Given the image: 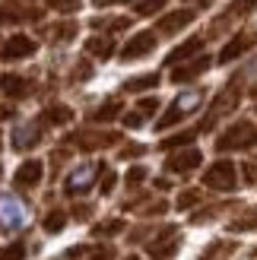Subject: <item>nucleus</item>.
I'll use <instances>...</instances> for the list:
<instances>
[{"instance_id": "35", "label": "nucleus", "mask_w": 257, "mask_h": 260, "mask_svg": "<svg viewBox=\"0 0 257 260\" xmlns=\"http://www.w3.org/2000/svg\"><path fill=\"white\" fill-rule=\"evenodd\" d=\"M134 111H137V114H143V118H149V114H156V111H159V99H156V95H149V99H140Z\"/></svg>"}, {"instance_id": "49", "label": "nucleus", "mask_w": 257, "mask_h": 260, "mask_svg": "<svg viewBox=\"0 0 257 260\" xmlns=\"http://www.w3.org/2000/svg\"><path fill=\"white\" fill-rule=\"evenodd\" d=\"M124 260H143V257H137V254H134V257H124Z\"/></svg>"}, {"instance_id": "37", "label": "nucleus", "mask_w": 257, "mask_h": 260, "mask_svg": "<svg viewBox=\"0 0 257 260\" xmlns=\"http://www.w3.org/2000/svg\"><path fill=\"white\" fill-rule=\"evenodd\" d=\"M222 210H229V206L222 203V206H207V210H200V213H194V219H190V222H210V219H216V216H219Z\"/></svg>"}, {"instance_id": "44", "label": "nucleus", "mask_w": 257, "mask_h": 260, "mask_svg": "<svg viewBox=\"0 0 257 260\" xmlns=\"http://www.w3.org/2000/svg\"><path fill=\"white\" fill-rule=\"evenodd\" d=\"M89 213H92V206H86V203H80V206H73V216H76V219H86Z\"/></svg>"}, {"instance_id": "31", "label": "nucleus", "mask_w": 257, "mask_h": 260, "mask_svg": "<svg viewBox=\"0 0 257 260\" xmlns=\"http://www.w3.org/2000/svg\"><path fill=\"white\" fill-rule=\"evenodd\" d=\"M118 232H124V222H121V219H108V222H99V225H92V235H95V238L118 235Z\"/></svg>"}, {"instance_id": "19", "label": "nucleus", "mask_w": 257, "mask_h": 260, "mask_svg": "<svg viewBox=\"0 0 257 260\" xmlns=\"http://www.w3.org/2000/svg\"><path fill=\"white\" fill-rule=\"evenodd\" d=\"M203 51V38H187L184 45H178L175 51H169V57H165V67H175V63H181V60H194V54H200Z\"/></svg>"}, {"instance_id": "18", "label": "nucleus", "mask_w": 257, "mask_h": 260, "mask_svg": "<svg viewBox=\"0 0 257 260\" xmlns=\"http://www.w3.org/2000/svg\"><path fill=\"white\" fill-rule=\"evenodd\" d=\"M42 130H45L42 121H35V124H22L16 134H13V146H16V149H32L35 143L42 140Z\"/></svg>"}, {"instance_id": "20", "label": "nucleus", "mask_w": 257, "mask_h": 260, "mask_svg": "<svg viewBox=\"0 0 257 260\" xmlns=\"http://www.w3.org/2000/svg\"><path fill=\"white\" fill-rule=\"evenodd\" d=\"M121 111H124V102L121 99H108V102H102V105L89 114V121H92V124H108V121L118 118Z\"/></svg>"}, {"instance_id": "43", "label": "nucleus", "mask_w": 257, "mask_h": 260, "mask_svg": "<svg viewBox=\"0 0 257 260\" xmlns=\"http://www.w3.org/2000/svg\"><path fill=\"white\" fill-rule=\"evenodd\" d=\"M89 73H92V67H89L86 60H80V63H76V70H73V80H86Z\"/></svg>"}, {"instance_id": "22", "label": "nucleus", "mask_w": 257, "mask_h": 260, "mask_svg": "<svg viewBox=\"0 0 257 260\" xmlns=\"http://www.w3.org/2000/svg\"><path fill=\"white\" fill-rule=\"evenodd\" d=\"M0 89H4L7 95H13V99H22V95H29V92H32L29 80H25V76H16V73L4 76V80H0Z\"/></svg>"}, {"instance_id": "9", "label": "nucleus", "mask_w": 257, "mask_h": 260, "mask_svg": "<svg viewBox=\"0 0 257 260\" xmlns=\"http://www.w3.org/2000/svg\"><path fill=\"white\" fill-rule=\"evenodd\" d=\"M178 244H181V238H178V229L169 225V229L159 232V238H152V241L146 244V254H149L152 260H169V257L178 251Z\"/></svg>"}, {"instance_id": "2", "label": "nucleus", "mask_w": 257, "mask_h": 260, "mask_svg": "<svg viewBox=\"0 0 257 260\" xmlns=\"http://www.w3.org/2000/svg\"><path fill=\"white\" fill-rule=\"evenodd\" d=\"M257 146V124L254 121H235L229 130L216 137V152H245Z\"/></svg>"}, {"instance_id": "39", "label": "nucleus", "mask_w": 257, "mask_h": 260, "mask_svg": "<svg viewBox=\"0 0 257 260\" xmlns=\"http://www.w3.org/2000/svg\"><path fill=\"white\" fill-rule=\"evenodd\" d=\"M51 7L60 10V13H73L76 7H80V0H51Z\"/></svg>"}, {"instance_id": "28", "label": "nucleus", "mask_w": 257, "mask_h": 260, "mask_svg": "<svg viewBox=\"0 0 257 260\" xmlns=\"http://www.w3.org/2000/svg\"><path fill=\"white\" fill-rule=\"evenodd\" d=\"M63 225H67V213H63V210H51V213L42 219V229L51 232V235H57Z\"/></svg>"}, {"instance_id": "3", "label": "nucleus", "mask_w": 257, "mask_h": 260, "mask_svg": "<svg viewBox=\"0 0 257 260\" xmlns=\"http://www.w3.org/2000/svg\"><path fill=\"white\" fill-rule=\"evenodd\" d=\"M203 99H207V92H203V89H187V92H181V95H178L172 105H169V111H165L162 118L156 121V130H169V127H175V124H181V121L190 118L194 111H200Z\"/></svg>"}, {"instance_id": "27", "label": "nucleus", "mask_w": 257, "mask_h": 260, "mask_svg": "<svg viewBox=\"0 0 257 260\" xmlns=\"http://www.w3.org/2000/svg\"><path fill=\"white\" fill-rule=\"evenodd\" d=\"M229 229H232V232H254L257 229V206H251L248 213H241L238 219H232Z\"/></svg>"}, {"instance_id": "23", "label": "nucleus", "mask_w": 257, "mask_h": 260, "mask_svg": "<svg viewBox=\"0 0 257 260\" xmlns=\"http://www.w3.org/2000/svg\"><path fill=\"white\" fill-rule=\"evenodd\" d=\"M38 121H42L45 127H51V124H70L73 121V111L67 105H51V108L42 111V118H38Z\"/></svg>"}, {"instance_id": "40", "label": "nucleus", "mask_w": 257, "mask_h": 260, "mask_svg": "<svg viewBox=\"0 0 257 260\" xmlns=\"http://www.w3.org/2000/svg\"><path fill=\"white\" fill-rule=\"evenodd\" d=\"M143 152H146V149L140 146V143H131V146H124L118 155H121V159H134V155H143Z\"/></svg>"}, {"instance_id": "36", "label": "nucleus", "mask_w": 257, "mask_h": 260, "mask_svg": "<svg viewBox=\"0 0 257 260\" xmlns=\"http://www.w3.org/2000/svg\"><path fill=\"white\" fill-rule=\"evenodd\" d=\"M146 178H149L146 168H143V165H134L131 172H127V178H124V181H127V187H137V184H143Z\"/></svg>"}, {"instance_id": "26", "label": "nucleus", "mask_w": 257, "mask_h": 260, "mask_svg": "<svg viewBox=\"0 0 257 260\" xmlns=\"http://www.w3.org/2000/svg\"><path fill=\"white\" fill-rule=\"evenodd\" d=\"M194 140H197V130H184V134H175V137H169V140H162L159 149L175 152V149H181V146H187V143H194Z\"/></svg>"}, {"instance_id": "38", "label": "nucleus", "mask_w": 257, "mask_h": 260, "mask_svg": "<svg viewBox=\"0 0 257 260\" xmlns=\"http://www.w3.org/2000/svg\"><path fill=\"white\" fill-rule=\"evenodd\" d=\"M114 184H118V175H114V172H105V175H102V181H99V190H102V193H111Z\"/></svg>"}, {"instance_id": "13", "label": "nucleus", "mask_w": 257, "mask_h": 260, "mask_svg": "<svg viewBox=\"0 0 257 260\" xmlns=\"http://www.w3.org/2000/svg\"><path fill=\"white\" fill-rule=\"evenodd\" d=\"M42 13H38L35 7H22L16 4V0H4L0 4V25H16V22H32L38 19Z\"/></svg>"}, {"instance_id": "25", "label": "nucleus", "mask_w": 257, "mask_h": 260, "mask_svg": "<svg viewBox=\"0 0 257 260\" xmlns=\"http://www.w3.org/2000/svg\"><path fill=\"white\" fill-rule=\"evenodd\" d=\"M235 248H238L235 241H213L210 248H207V254H203L200 260H226L229 254H235Z\"/></svg>"}, {"instance_id": "33", "label": "nucleus", "mask_w": 257, "mask_h": 260, "mask_svg": "<svg viewBox=\"0 0 257 260\" xmlns=\"http://www.w3.org/2000/svg\"><path fill=\"white\" fill-rule=\"evenodd\" d=\"M200 200H203V193L197 187H187V190H181V197H178V210H190V206H197Z\"/></svg>"}, {"instance_id": "4", "label": "nucleus", "mask_w": 257, "mask_h": 260, "mask_svg": "<svg viewBox=\"0 0 257 260\" xmlns=\"http://www.w3.org/2000/svg\"><path fill=\"white\" fill-rule=\"evenodd\" d=\"M105 175V165L102 162H86L80 168H73V172L63 178V193L67 197H80V193H89L92 190V184Z\"/></svg>"}, {"instance_id": "6", "label": "nucleus", "mask_w": 257, "mask_h": 260, "mask_svg": "<svg viewBox=\"0 0 257 260\" xmlns=\"http://www.w3.org/2000/svg\"><path fill=\"white\" fill-rule=\"evenodd\" d=\"M257 45V22L254 25H248V29H241L235 38H232V42H229L222 51H219V57H216V60H219V63H229V60H238L241 54H248V51Z\"/></svg>"}, {"instance_id": "45", "label": "nucleus", "mask_w": 257, "mask_h": 260, "mask_svg": "<svg viewBox=\"0 0 257 260\" xmlns=\"http://www.w3.org/2000/svg\"><path fill=\"white\" fill-rule=\"evenodd\" d=\"M245 181H257V165H245Z\"/></svg>"}, {"instance_id": "15", "label": "nucleus", "mask_w": 257, "mask_h": 260, "mask_svg": "<svg viewBox=\"0 0 257 260\" xmlns=\"http://www.w3.org/2000/svg\"><path fill=\"white\" fill-rule=\"evenodd\" d=\"M35 42L29 35H10L4 48H0V60H19V57H32L35 54Z\"/></svg>"}, {"instance_id": "11", "label": "nucleus", "mask_w": 257, "mask_h": 260, "mask_svg": "<svg viewBox=\"0 0 257 260\" xmlns=\"http://www.w3.org/2000/svg\"><path fill=\"white\" fill-rule=\"evenodd\" d=\"M194 19H197V10H190V7L172 10V13H165V16H159L156 32H159V35H178V32L184 29V25H190Z\"/></svg>"}, {"instance_id": "42", "label": "nucleus", "mask_w": 257, "mask_h": 260, "mask_svg": "<svg viewBox=\"0 0 257 260\" xmlns=\"http://www.w3.org/2000/svg\"><path fill=\"white\" fill-rule=\"evenodd\" d=\"M165 210H169V203H165V200H156L152 206H146V210H143V216H159V213H165Z\"/></svg>"}, {"instance_id": "14", "label": "nucleus", "mask_w": 257, "mask_h": 260, "mask_svg": "<svg viewBox=\"0 0 257 260\" xmlns=\"http://www.w3.org/2000/svg\"><path fill=\"white\" fill-rule=\"evenodd\" d=\"M156 51V32H137L131 42L121 48V60H137Z\"/></svg>"}, {"instance_id": "51", "label": "nucleus", "mask_w": 257, "mask_h": 260, "mask_svg": "<svg viewBox=\"0 0 257 260\" xmlns=\"http://www.w3.org/2000/svg\"><path fill=\"white\" fill-rule=\"evenodd\" d=\"M0 175H4V168H0Z\"/></svg>"}, {"instance_id": "34", "label": "nucleus", "mask_w": 257, "mask_h": 260, "mask_svg": "<svg viewBox=\"0 0 257 260\" xmlns=\"http://www.w3.org/2000/svg\"><path fill=\"white\" fill-rule=\"evenodd\" d=\"M165 4H169V0H137V16H152V13H159Z\"/></svg>"}, {"instance_id": "16", "label": "nucleus", "mask_w": 257, "mask_h": 260, "mask_svg": "<svg viewBox=\"0 0 257 260\" xmlns=\"http://www.w3.org/2000/svg\"><path fill=\"white\" fill-rule=\"evenodd\" d=\"M210 63H213V57L197 54V60H187V63H181V67L172 70V83H190V80H197V76H203V73L210 70Z\"/></svg>"}, {"instance_id": "10", "label": "nucleus", "mask_w": 257, "mask_h": 260, "mask_svg": "<svg viewBox=\"0 0 257 260\" xmlns=\"http://www.w3.org/2000/svg\"><path fill=\"white\" fill-rule=\"evenodd\" d=\"M203 162V155L197 146H187V149H175L169 159H165V172H172V175H187V172H194V168Z\"/></svg>"}, {"instance_id": "50", "label": "nucleus", "mask_w": 257, "mask_h": 260, "mask_svg": "<svg viewBox=\"0 0 257 260\" xmlns=\"http://www.w3.org/2000/svg\"><path fill=\"white\" fill-rule=\"evenodd\" d=\"M0 149H4V134H0Z\"/></svg>"}, {"instance_id": "17", "label": "nucleus", "mask_w": 257, "mask_h": 260, "mask_svg": "<svg viewBox=\"0 0 257 260\" xmlns=\"http://www.w3.org/2000/svg\"><path fill=\"white\" fill-rule=\"evenodd\" d=\"M67 260H114L111 244H73L67 251Z\"/></svg>"}, {"instance_id": "47", "label": "nucleus", "mask_w": 257, "mask_h": 260, "mask_svg": "<svg viewBox=\"0 0 257 260\" xmlns=\"http://www.w3.org/2000/svg\"><path fill=\"white\" fill-rule=\"evenodd\" d=\"M156 187H159V190H169L172 181H169V178H156Z\"/></svg>"}, {"instance_id": "41", "label": "nucleus", "mask_w": 257, "mask_h": 260, "mask_svg": "<svg viewBox=\"0 0 257 260\" xmlns=\"http://www.w3.org/2000/svg\"><path fill=\"white\" fill-rule=\"evenodd\" d=\"M143 121H146V118H143V114H137V111H127V114H124V127H140Z\"/></svg>"}, {"instance_id": "46", "label": "nucleus", "mask_w": 257, "mask_h": 260, "mask_svg": "<svg viewBox=\"0 0 257 260\" xmlns=\"http://www.w3.org/2000/svg\"><path fill=\"white\" fill-rule=\"evenodd\" d=\"M13 114H16V108H13V105H0V121H4V118H13Z\"/></svg>"}, {"instance_id": "24", "label": "nucleus", "mask_w": 257, "mask_h": 260, "mask_svg": "<svg viewBox=\"0 0 257 260\" xmlns=\"http://www.w3.org/2000/svg\"><path fill=\"white\" fill-rule=\"evenodd\" d=\"M159 80H162L159 73H143V76H134V80H127V83H124V92H143V89L159 86Z\"/></svg>"}, {"instance_id": "7", "label": "nucleus", "mask_w": 257, "mask_h": 260, "mask_svg": "<svg viewBox=\"0 0 257 260\" xmlns=\"http://www.w3.org/2000/svg\"><path fill=\"white\" fill-rule=\"evenodd\" d=\"M70 143H76L86 152H92V149H105V146L121 143V134H114V130H76L70 137Z\"/></svg>"}, {"instance_id": "32", "label": "nucleus", "mask_w": 257, "mask_h": 260, "mask_svg": "<svg viewBox=\"0 0 257 260\" xmlns=\"http://www.w3.org/2000/svg\"><path fill=\"white\" fill-rule=\"evenodd\" d=\"M73 35H76V22H73V19H67V22H57L54 29H51V38H54V42H70Z\"/></svg>"}, {"instance_id": "8", "label": "nucleus", "mask_w": 257, "mask_h": 260, "mask_svg": "<svg viewBox=\"0 0 257 260\" xmlns=\"http://www.w3.org/2000/svg\"><path fill=\"white\" fill-rule=\"evenodd\" d=\"M251 10H257V0H232V7H229L222 16H216L213 22H210V35L216 38V35H222L232 22H238L241 16H248Z\"/></svg>"}, {"instance_id": "12", "label": "nucleus", "mask_w": 257, "mask_h": 260, "mask_svg": "<svg viewBox=\"0 0 257 260\" xmlns=\"http://www.w3.org/2000/svg\"><path fill=\"white\" fill-rule=\"evenodd\" d=\"M42 178H45V162L42 159H25L16 168V175H13V187H16V190H29L35 184H42Z\"/></svg>"}, {"instance_id": "48", "label": "nucleus", "mask_w": 257, "mask_h": 260, "mask_svg": "<svg viewBox=\"0 0 257 260\" xmlns=\"http://www.w3.org/2000/svg\"><path fill=\"white\" fill-rule=\"evenodd\" d=\"M194 4H200V7H210V4H213V0H194Z\"/></svg>"}, {"instance_id": "1", "label": "nucleus", "mask_w": 257, "mask_h": 260, "mask_svg": "<svg viewBox=\"0 0 257 260\" xmlns=\"http://www.w3.org/2000/svg\"><path fill=\"white\" fill-rule=\"evenodd\" d=\"M241 95H245V76H232L222 89H219V95L213 99V105H210V111H207V118H203V124H200V130H210L216 121H222V118H229L235 108H238V102H241Z\"/></svg>"}, {"instance_id": "30", "label": "nucleus", "mask_w": 257, "mask_h": 260, "mask_svg": "<svg viewBox=\"0 0 257 260\" xmlns=\"http://www.w3.org/2000/svg\"><path fill=\"white\" fill-rule=\"evenodd\" d=\"M0 216H4V225L7 229H16L19 225V206H13V200H4V203H0Z\"/></svg>"}, {"instance_id": "5", "label": "nucleus", "mask_w": 257, "mask_h": 260, "mask_svg": "<svg viewBox=\"0 0 257 260\" xmlns=\"http://www.w3.org/2000/svg\"><path fill=\"white\" fill-rule=\"evenodd\" d=\"M203 184H207L210 190H222V193L235 190V184H238V172H235V165L229 162V159L213 162L207 172H203Z\"/></svg>"}, {"instance_id": "29", "label": "nucleus", "mask_w": 257, "mask_h": 260, "mask_svg": "<svg viewBox=\"0 0 257 260\" xmlns=\"http://www.w3.org/2000/svg\"><path fill=\"white\" fill-rule=\"evenodd\" d=\"M29 248H25V241H10L0 248V260H25Z\"/></svg>"}, {"instance_id": "21", "label": "nucleus", "mask_w": 257, "mask_h": 260, "mask_svg": "<svg viewBox=\"0 0 257 260\" xmlns=\"http://www.w3.org/2000/svg\"><path fill=\"white\" fill-rule=\"evenodd\" d=\"M86 54L108 60V57L114 54V38H111V35H92V38L86 42Z\"/></svg>"}]
</instances>
